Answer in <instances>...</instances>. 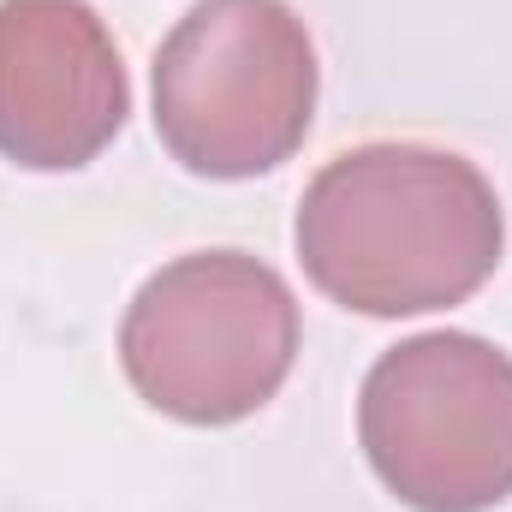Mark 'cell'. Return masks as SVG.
I'll return each mask as SVG.
<instances>
[{"label": "cell", "instance_id": "6da1fadb", "mask_svg": "<svg viewBox=\"0 0 512 512\" xmlns=\"http://www.w3.org/2000/svg\"><path fill=\"white\" fill-rule=\"evenodd\" d=\"M292 239L322 298L358 316H423L465 304L495 274L507 221L465 155L364 143L304 185Z\"/></svg>", "mask_w": 512, "mask_h": 512}, {"label": "cell", "instance_id": "7a4b0ae2", "mask_svg": "<svg viewBox=\"0 0 512 512\" xmlns=\"http://www.w3.org/2000/svg\"><path fill=\"white\" fill-rule=\"evenodd\" d=\"M298 358V298L245 251H191L149 274L120 322V364L161 417L221 429L262 411Z\"/></svg>", "mask_w": 512, "mask_h": 512}, {"label": "cell", "instance_id": "3957f363", "mask_svg": "<svg viewBox=\"0 0 512 512\" xmlns=\"http://www.w3.org/2000/svg\"><path fill=\"white\" fill-rule=\"evenodd\" d=\"M316 48L286 0H197L155 54V131L197 179H256L304 143Z\"/></svg>", "mask_w": 512, "mask_h": 512}, {"label": "cell", "instance_id": "277c9868", "mask_svg": "<svg viewBox=\"0 0 512 512\" xmlns=\"http://www.w3.org/2000/svg\"><path fill=\"white\" fill-rule=\"evenodd\" d=\"M370 471L411 512H489L512 495V358L477 334H417L358 399Z\"/></svg>", "mask_w": 512, "mask_h": 512}, {"label": "cell", "instance_id": "5b68a950", "mask_svg": "<svg viewBox=\"0 0 512 512\" xmlns=\"http://www.w3.org/2000/svg\"><path fill=\"white\" fill-rule=\"evenodd\" d=\"M131 114L120 48L84 0H0V155L30 173L96 161Z\"/></svg>", "mask_w": 512, "mask_h": 512}]
</instances>
